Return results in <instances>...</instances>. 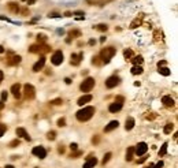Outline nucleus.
Wrapping results in <instances>:
<instances>
[{"instance_id": "1", "label": "nucleus", "mask_w": 178, "mask_h": 168, "mask_svg": "<svg viewBox=\"0 0 178 168\" xmlns=\"http://www.w3.org/2000/svg\"><path fill=\"white\" fill-rule=\"evenodd\" d=\"M95 111H96L95 107L88 105V107H84V108L79 109V111L75 113V116H77V119H78L79 122H88V120H89L92 116H93Z\"/></svg>"}, {"instance_id": "2", "label": "nucleus", "mask_w": 178, "mask_h": 168, "mask_svg": "<svg viewBox=\"0 0 178 168\" xmlns=\"http://www.w3.org/2000/svg\"><path fill=\"white\" fill-rule=\"evenodd\" d=\"M117 53V49L114 48V47H106V48L102 49V52H100V59H102V62L103 63H110L111 59L114 57V55Z\"/></svg>"}, {"instance_id": "3", "label": "nucleus", "mask_w": 178, "mask_h": 168, "mask_svg": "<svg viewBox=\"0 0 178 168\" xmlns=\"http://www.w3.org/2000/svg\"><path fill=\"white\" fill-rule=\"evenodd\" d=\"M95 84H96L95 78H92V77H88L86 79H84L82 84L79 85V89H81V92L88 93V92H91L92 89L95 88Z\"/></svg>"}, {"instance_id": "4", "label": "nucleus", "mask_w": 178, "mask_h": 168, "mask_svg": "<svg viewBox=\"0 0 178 168\" xmlns=\"http://www.w3.org/2000/svg\"><path fill=\"white\" fill-rule=\"evenodd\" d=\"M24 94L26 100H33L36 96V89L32 84H26L24 85Z\"/></svg>"}, {"instance_id": "5", "label": "nucleus", "mask_w": 178, "mask_h": 168, "mask_svg": "<svg viewBox=\"0 0 178 168\" xmlns=\"http://www.w3.org/2000/svg\"><path fill=\"white\" fill-rule=\"evenodd\" d=\"M119 82H121V78H119L118 75H111L106 79V88L112 89V88H115V86H118Z\"/></svg>"}, {"instance_id": "6", "label": "nucleus", "mask_w": 178, "mask_h": 168, "mask_svg": "<svg viewBox=\"0 0 178 168\" xmlns=\"http://www.w3.org/2000/svg\"><path fill=\"white\" fill-rule=\"evenodd\" d=\"M51 62L54 66H60L63 63V52L62 51H55L51 57Z\"/></svg>"}, {"instance_id": "7", "label": "nucleus", "mask_w": 178, "mask_h": 168, "mask_svg": "<svg viewBox=\"0 0 178 168\" xmlns=\"http://www.w3.org/2000/svg\"><path fill=\"white\" fill-rule=\"evenodd\" d=\"M147 150H148V145L145 142H139L134 148V155H137V156H144L147 153Z\"/></svg>"}, {"instance_id": "8", "label": "nucleus", "mask_w": 178, "mask_h": 168, "mask_svg": "<svg viewBox=\"0 0 178 168\" xmlns=\"http://www.w3.org/2000/svg\"><path fill=\"white\" fill-rule=\"evenodd\" d=\"M21 60H22V57H21L19 55H12V53H10V55L7 56L8 66H18V64L21 63Z\"/></svg>"}, {"instance_id": "9", "label": "nucleus", "mask_w": 178, "mask_h": 168, "mask_svg": "<svg viewBox=\"0 0 178 168\" xmlns=\"http://www.w3.org/2000/svg\"><path fill=\"white\" fill-rule=\"evenodd\" d=\"M32 153L39 159H45V156H47V150L44 149V146H34Z\"/></svg>"}, {"instance_id": "10", "label": "nucleus", "mask_w": 178, "mask_h": 168, "mask_svg": "<svg viewBox=\"0 0 178 168\" xmlns=\"http://www.w3.org/2000/svg\"><path fill=\"white\" fill-rule=\"evenodd\" d=\"M82 57H84V53L81 52V53H71V56H70V63H71V66H78L79 63H81V60H82Z\"/></svg>"}, {"instance_id": "11", "label": "nucleus", "mask_w": 178, "mask_h": 168, "mask_svg": "<svg viewBox=\"0 0 178 168\" xmlns=\"http://www.w3.org/2000/svg\"><path fill=\"white\" fill-rule=\"evenodd\" d=\"M44 64H45V56L43 55L39 60H37V62H36L34 64H33V71H34V72H39L40 70H43V68H44Z\"/></svg>"}, {"instance_id": "12", "label": "nucleus", "mask_w": 178, "mask_h": 168, "mask_svg": "<svg viewBox=\"0 0 178 168\" xmlns=\"http://www.w3.org/2000/svg\"><path fill=\"white\" fill-rule=\"evenodd\" d=\"M7 10L10 12H12V14H18L19 10H21V7L16 1H10V3H7Z\"/></svg>"}, {"instance_id": "13", "label": "nucleus", "mask_w": 178, "mask_h": 168, "mask_svg": "<svg viewBox=\"0 0 178 168\" xmlns=\"http://www.w3.org/2000/svg\"><path fill=\"white\" fill-rule=\"evenodd\" d=\"M11 93L16 100H19L21 99V84H14L12 85L11 86Z\"/></svg>"}, {"instance_id": "14", "label": "nucleus", "mask_w": 178, "mask_h": 168, "mask_svg": "<svg viewBox=\"0 0 178 168\" xmlns=\"http://www.w3.org/2000/svg\"><path fill=\"white\" fill-rule=\"evenodd\" d=\"M16 135H18V138H25L26 141L32 140V138H30V135L26 133V130H25L24 127H18V128H16Z\"/></svg>"}, {"instance_id": "15", "label": "nucleus", "mask_w": 178, "mask_h": 168, "mask_svg": "<svg viewBox=\"0 0 178 168\" xmlns=\"http://www.w3.org/2000/svg\"><path fill=\"white\" fill-rule=\"evenodd\" d=\"M162 103L164 104V107H169V108H171V107H174V99L171 96H163L162 97Z\"/></svg>"}, {"instance_id": "16", "label": "nucleus", "mask_w": 178, "mask_h": 168, "mask_svg": "<svg viewBox=\"0 0 178 168\" xmlns=\"http://www.w3.org/2000/svg\"><path fill=\"white\" fill-rule=\"evenodd\" d=\"M118 126H119V122H118V120H111L110 123H108L106 127H104V133L112 131V130H115V128H118Z\"/></svg>"}, {"instance_id": "17", "label": "nucleus", "mask_w": 178, "mask_h": 168, "mask_svg": "<svg viewBox=\"0 0 178 168\" xmlns=\"http://www.w3.org/2000/svg\"><path fill=\"white\" fill-rule=\"evenodd\" d=\"M92 94H84L82 97H79L78 99V101H77V104L78 105H81V107H84V105L86 104V103H89V101H92Z\"/></svg>"}, {"instance_id": "18", "label": "nucleus", "mask_w": 178, "mask_h": 168, "mask_svg": "<svg viewBox=\"0 0 178 168\" xmlns=\"http://www.w3.org/2000/svg\"><path fill=\"white\" fill-rule=\"evenodd\" d=\"M96 164H97V159L96 157H88V160L85 161L82 168H93Z\"/></svg>"}, {"instance_id": "19", "label": "nucleus", "mask_w": 178, "mask_h": 168, "mask_svg": "<svg viewBox=\"0 0 178 168\" xmlns=\"http://www.w3.org/2000/svg\"><path fill=\"white\" fill-rule=\"evenodd\" d=\"M122 109V104H119V103H112V104H110V107H108V111L111 112V113H117V112H119Z\"/></svg>"}, {"instance_id": "20", "label": "nucleus", "mask_w": 178, "mask_h": 168, "mask_svg": "<svg viewBox=\"0 0 178 168\" xmlns=\"http://www.w3.org/2000/svg\"><path fill=\"white\" fill-rule=\"evenodd\" d=\"M110 1H112V0H86L88 4H91V6H104V4L110 3Z\"/></svg>"}, {"instance_id": "21", "label": "nucleus", "mask_w": 178, "mask_h": 168, "mask_svg": "<svg viewBox=\"0 0 178 168\" xmlns=\"http://www.w3.org/2000/svg\"><path fill=\"white\" fill-rule=\"evenodd\" d=\"M134 124H136V122H134L133 118H127L126 122H125V128H126L127 131H130L132 128L134 127Z\"/></svg>"}, {"instance_id": "22", "label": "nucleus", "mask_w": 178, "mask_h": 168, "mask_svg": "<svg viewBox=\"0 0 178 168\" xmlns=\"http://www.w3.org/2000/svg\"><path fill=\"white\" fill-rule=\"evenodd\" d=\"M141 23H142V14L140 16H137L133 22L130 23V29H136V28H139V26H141Z\"/></svg>"}, {"instance_id": "23", "label": "nucleus", "mask_w": 178, "mask_h": 168, "mask_svg": "<svg viewBox=\"0 0 178 168\" xmlns=\"http://www.w3.org/2000/svg\"><path fill=\"white\" fill-rule=\"evenodd\" d=\"M133 156H134V146H130V148H127L126 152V161H132Z\"/></svg>"}, {"instance_id": "24", "label": "nucleus", "mask_w": 178, "mask_h": 168, "mask_svg": "<svg viewBox=\"0 0 178 168\" xmlns=\"http://www.w3.org/2000/svg\"><path fill=\"white\" fill-rule=\"evenodd\" d=\"M82 36V33H81V30H70L69 32V38H78V37Z\"/></svg>"}, {"instance_id": "25", "label": "nucleus", "mask_w": 178, "mask_h": 168, "mask_svg": "<svg viewBox=\"0 0 178 168\" xmlns=\"http://www.w3.org/2000/svg\"><path fill=\"white\" fill-rule=\"evenodd\" d=\"M132 63L134 64V66H141L142 62H144V59H142V56H134V57H132Z\"/></svg>"}, {"instance_id": "26", "label": "nucleus", "mask_w": 178, "mask_h": 168, "mask_svg": "<svg viewBox=\"0 0 178 168\" xmlns=\"http://www.w3.org/2000/svg\"><path fill=\"white\" fill-rule=\"evenodd\" d=\"M40 48H41V44H33L29 47V52L30 53H40Z\"/></svg>"}, {"instance_id": "27", "label": "nucleus", "mask_w": 178, "mask_h": 168, "mask_svg": "<svg viewBox=\"0 0 178 168\" xmlns=\"http://www.w3.org/2000/svg\"><path fill=\"white\" fill-rule=\"evenodd\" d=\"M142 67L141 66H133V68H132V74L133 75H140V74H142Z\"/></svg>"}, {"instance_id": "28", "label": "nucleus", "mask_w": 178, "mask_h": 168, "mask_svg": "<svg viewBox=\"0 0 178 168\" xmlns=\"http://www.w3.org/2000/svg\"><path fill=\"white\" fill-rule=\"evenodd\" d=\"M158 71H159V74H162V75H164V77H169L171 74V71L167 67H159Z\"/></svg>"}, {"instance_id": "29", "label": "nucleus", "mask_w": 178, "mask_h": 168, "mask_svg": "<svg viewBox=\"0 0 178 168\" xmlns=\"http://www.w3.org/2000/svg\"><path fill=\"white\" fill-rule=\"evenodd\" d=\"M167 142H164V144L162 145V148H160V150H159V157H163L164 155L167 153Z\"/></svg>"}, {"instance_id": "30", "label": "nucleus", "mask_w": 178, "mask_h": 168, "mask_svg": "<svg viewBox=\"0 0 178 168\" xmlns=\"http://www.w3.org/2000/svg\"><path fill=\"white\" fill-rule=\"evenodd\" d=\"M93 29L99 30V32H107V30H108V26L104 23H100V25H97V26H93Z\"/></svg>"}, {"instance_id": "31", "label": "nucleus", "mask_w": 178, "mask_h": 168, "mask_svg": "<svg viewBox=\"0 0 178 168\" xmlns=\"http://www.w3.org/2000/svg\"><path fill=\"white\" fill-rule=\"evenodd\" d=\"M123 56H125L126 60H130L132 57H133V51H132V49H125V51H123Z\"/></svg>"}, {"instance_id": "32", "label": "nucleus", "mask_w": 178, "mask_h": 168, "mask_svg": "<svg viewBox=\"0 0 178 168\" xmlns=\"http://www.w3.org/2000/svg\"><path fill=\"white\" fill-rule=\"evenodd\" d=\"M48 52H51V47L49 45H45V44H41V48H40V53H48Z\"/></svg>"}, {"instance_id": "33", "label": "nucleus", "mask_w": 178, "mask_h": 168, "mask_svg": "<svg viewBox=\"0 0 178 168\" xmlns=\"http://www.w3.org/2000/svg\"><path fill=\"white\" fill-rule=\"evenodd\" d=\"M92 63L95 64V66H102L103 62H102V59H100V56L97 55V56H93V57H92Z\"/></svg>"}, {"instance_id": "34", "label": "nucleus", "mask_w": 178, "mask_h": 168, "mask_svg": "<svg viewBox=\"0 0 178 168\" xmlns=\"http://www.w3.org/2000/svg\"><path fill=\"white\" fill-rule=\"evenodd\" d=\"M173 128H174V124H173V123H167L166 126H164V133H166V134H170V133L173 131Z\"/></svg>"}, {"instance_id": "35", "label": "nucleus", "mask_w": 178, "mask_h": 168, "mask_svg": "<svg viewBox=\"0 0 178 168\" xmlns=\"http://www.w3.org/2000/svg\"><path fill=\"white\" fill-rule=\"evenodd\" d=\"M19 144H21L19 138H16V140H12L11 142L8 144V146H10V148H16V146H19Z\"/></svg>"}, {"instance_id": "36", "label": "nucleus", "mask_w": 178, "mask_h": 168, "mask_svg": "<svg viewBox=\"0 0 178 168\" xmlns=\"http://www.w3.org/2000/svg\"><path fill=\"white\" fill-rule=\"evenodd\" d=\"M154 40L156 41V43L162 40V33H160V30H155V33H154Z\"/></svg>"}, {"instance_id": "37", "label": "nucleus", "mask_w": 178, "mask_h": 168, "mask_svg": "<svg viewBox=\"0 0 178 168\" xmlns=\"http://www.w3.org/2000/svg\"><path fill=\"white\" fill-rule=\"evenodd\" d=\"M37 41H39V44H43V43L47 41V36L45 34H39L37 36Z\"/></svg>"}, {"instance_id": "38", "label": "nucleus", "mask_w": 178, "mask_h": 168, "mask_svg": "<svg viewBox=\"0 0 178 168\" xmlns=\"http://www.w3.org/2000/svg\"><path fill=\"white\" fill-rule=\"evenodd\" d=\"M49 103H51V105H60V104H63V100L62 99H54Z\"/></svg>"}, {"instance_id": "39", "label": "nucleus", "mask_w": 178, "mask_h": 168, "mask_svg": "<svg viewBox=\"0 0 178 168\" xmlns=\"http://www.w3.org/2000/svg\"><path fill=\"white\" fill-rule=\"evenodd\" d=\"M47 138H48L49 141H54V140L56 138V133H55V131H48V133H47Z\"/></svg>"}, {"instance_id": "40", "label": "nucleus", "mask_w": 178, "mask_h": 168, "mask_svg": "<svg viewBox=\"0 0 178 168\" xmlns=\"http://www.w3.org/2000/svg\"><path fill=\"white\" fill-rule=\"evenodd\" d=\"M111 156H112V153H106V155H104V157H103V161H102V163H103V164H106V163H108V161H110V159H111Z\"/></svg>"}, {"instance_id": "41", "label": "nucleus", "mask_w": 178, "mask_h": 168, "mask_svg": "<svg viewBox=\"0 0 178 168\" xmlns=\"http://www.w3.org/2000/svg\"><path fill=\"white\" fill-rule=\"evenodd\" d=\"M81 155H82V152H81V150H75L74 153H71V155H70V159H78Z\"/></svg>"}, {"instance_id": "42", "label": "nucleus", "mask_w": 178, "mask_h": 168, "mask_svg": "<svg viewBox=\"0 0 178 168\" xmlns=\"http://www.w3.org/2000/svg\"><path fill=\"white\" fill-rule=\"evenodd\" d=\"M6 130H7V126H6V124H3V123H0V137L4 135Z\"/></svg>"}, {"instance_id": "43", "label": "nucleus", "mask_w": 178, "mask_h": 168, "mask_svg": "<svg viewBox=\"0 0 178 168\" xmlns=\"http://www.w3.org/2000/svg\"><path fill=\"white\" fill-rule=\"evenodd\" d=\"M58 126H59V127H64V126H66V119H64V118H60V119L58 120Z\"/></svg>"}, {"instance_id": "44", "label": "nucleus", "mask_w": 178, "mask_h": 168, "mask_svg": "<svg viewBox=\"0 0 178 168\" xmlns=\"http://www.w3.org/2000/svg\"><path fill=\"white\" fill-rule=\"evenodd\" d=\"M7 97H8L7 90H3V92H1V101H3V103H6V101H7Z\"/></svg>"}, {"instance_id": "45", "label": "nucleus", "mask_w": 178, "mask_h": 168, "mask_svg": "<svg viewBox=\"0 0 178 168\" xmlns=\"http://www.w3.org/2000/svg\"><path fill=\"white\" fill-rule=\"evenodd\" d=\"M19 12H21V14H22V15H25V16H26V15H29V10H28V8H26V7H25V8H21V10H19Z\"/></svg>"}, {"instance_id": "46", "label": "nucleus", "mask_w": 178, "mask_h": 168, "mask_svg": "<svg viewBox=\"0 0 178 168\" xmlns=\"http://www.w3.org/2000/svg\"><path fill=\"white\" fill-rule=\"evenodd\" d=\"M123 101H125V99L122 96H117V99H115V103H119V104H122Z\"/></svg>"}, {"instance_id": "47", "label": "nucleus", "mask_w": 178, "mask_h": 168, "mask_svg": "<svg viewBox=\"0 0 178 168\" xmlns=\"http://www.w3.org/2000/svg\"><path fill=\"white\" fill-rule=\"evenodd\" d=\"M155 118H156V115L152 113V112H151V115H145V119H148V120H152V119H155Z\"/></svg>"}, {"instance_id": "48", "label": "nucleus", "mask_w": 178, "mask_h": 168, "mask_svg": "<svg viewBox=\"0 0 178 168\" xmlns=\"http://www.w3.org/2000/svg\"><path fill=\"white\" fill-rule=\"evenodd\" d=\"M70 149H71V150H74V152H75V150L78 149V145L75 144V142H73V144L70 145Z\"/></svg>"}, {"instance_id": "49", "label": "nucleus", "mask_w": 178, "mask_h": 168, "mask_svg": "<svg viewBox=\"0 0 178 168\" xmlns=\"http://www.w3.org/2000/svg\"><path fill=\"white\" fill-rule=\"evenodd\" d=\"M99 141H100V138H99V135H96V137H93V138H92V142H93V144H99Z\"/></svg>"}, {"instance_id": "50", "label": "nucleus", "mask_w": 178, "mask_h": 168, "mask_svg": "<svg viewBox=\"0 0 178 168\" xmlns=\"http://www.w3.org/2000/svg\"><path fill=\"white\" fill-rule=\"evenodd\" d=\"M163 165H164V164H163V161L160 160V161H159V163H158V164H156V165H154V167H152V168H163Z\"/></svg>"}, {"instance_id": "51", "label": "nucleus", "mask_w": 178, "mask_h": 168, "mask_svg": "<svg viewBox=\"0 0 178 168\" xmlns=\"http://www.w3.org/2000/svg\"><path fill=\"white\" fill-rule=\"evenodd\" d=\"M48 16H49V18H56V16H59V14H58V12H49Z\"/></svg>"}, {"instance_id": "52", "label": "nucleus", "mask_w": 178, "mask_h": 168, "mask_svg": "<svg viewBox=\"0 0 178 168\" xmlns=\"http://www.w3.org/2000/svg\"><path fill=\"white\" fill-rule=\"evenodd\" d=\"M58 152L62 153V155L64 153V146H63V145H59V148H58Z\"/></svg>"}, {"instance_id": "53", "label": "nucleus", "mask_w": 178, "mask_h": 168, "mask_svg": "<svg viewBox=\"0 0 178 168\" xmlns=\"http://www.w3.org/2000/svg\"><path fill=\"white\" fill-rule=\"evenodd\" d=\"M163 66H166V60H162L158 63V67H163Z\"/></svg>"}, {"instance_id": "54", "label": "nucleus", "mask_w": 178, "mask_h": 168, "mask_svg": "<svg viewBox=\"0 0 178 168\" xmlns=\"http://www.w3.org/2000/svg\"><path fill=\"white\" fill-rule=\"evenodd\" d=\"M3 79H4V74H3V71L0 70V84L3 82Z\"/></svg>"}, {"instance_id": "55", "label": "nucleus", "mask_w": 178, "mask_h": 168, "mask_svg": "<svg viewBox=\"0 0 178 168\" xmlns=\"http://www.w3.org/2000/svg\"><path fill=\"white\" fill-rule=\"evenodd\" d=\"M73 15H85L82 11H75V12H73Z\"/></svg>"}, {"instance_id": "56", "label": "nucleus", "mask_w": 178, "mask_h": 168, "mask_svg": "<svg viewBox=\"0 0 178 168\" xmlns=\"http://www.w3.org/2000/svg\"><path fill=\"white\" fill-rule=\"evenodd\" d=\"M147 160V156H144V157H141V159H140L139 160V164H141V163H144V161Z\"/></svg>"}, {"instance_id": "57", "label": "nucleus", "mask_w": 178, "mask_h": 168, "mask_svg": "<svg viewBox=\"0 0 178 168\" xmlns=\"http://www.w3.org/2000/svg\"><path fill=\"white\" fill-rule=\"evenodd\" d=\"M73 15V12H70V11H66L64 12V16H71Z\"/></svg>"}, {"instance_id": "58", "label": "nucleus", "mask_w": 178, "mask_h": 168, "mask_svg": "<svg viewBox=\"0 0 178 168\" xmlns=\"http://www.w3.org/2000/svg\"><path fill=\"white\" fill-rule=\"evenodd\" d=\"M64 82H66L67 85H70L71 84V79H70V78H66V79H64Z\"/></svg>"}, {"instance_id": "59", "label": "nucleus", "mask_w": 178, "mask_h": 168, "mask_svg": "<svg viewBox=\"0 0 178 168\" xmlns=\"http://www.w3.org/2000/svg\"><path fill=\"white\" fill-rule=\"evenodd\" d=\"M4 108V103H3V101H1V100H0V111H1V109H3Z\"/></svg>"}, {"instance_id": "60", "label": "nucleus", "mask_w": 178, "mask_h": 168, "mask_svg": "<svg viewBox=\"0 0 178 168\" xmlns=\"http://www.w3.org/2000/svg\"><path fill=\"white\" fill-rule=\"evenodd\" d=\"M95 43H96L95 40H89V43H88V44H89V45H95Z\"/></svg>"}, {"instance_id": "61", "label": "nucleus", "mask_w": 178, "mask_h": 168, "mask_svg": "<svg viewBox=\"0 0 178 168\" xmlns=\"http://www.w3.org/2000/svg\"><path fill=\"white\" fill-rule=\"evenodd\" d=\"M4 168H15V167H14V165H11V164H8V165H6Z\"/></svg>"}, {"instance_id": "62", "label": "nucleus", "mask_w": 178, "mask_h": 168, "mask_svg": "<svg viewBox=\"0 0 178 168\" xmlns=\"http://www.w3.org/2000/svg\"><path fill=\"white\" fill-rule=\"evenodd\" d=\"M33 3H36V0H29L28 1V4H33Z\"/></svg>"}, {"instance_id": "63", "label": "nucleus", "mask_w": 178, "mask_h": 168, "mask_svg": "<svg viewBox=\"0 0 178 168\" xmlns=\"http://www.w3.org/2000/svg\"><path fill=\"white\" fill-rule=\"evenodd\" d=\"M3 52H4V48L1 47V45H0V53H3Z\"/></svg>"}, {"instance_id": "64", "label": "nucleus", "mask_w": 178, "mask_h": 168, "mask_svg": "<svg viewBox=\"0 0 178 168\" xmlns=\"http://www.w3.org/2000/svg\"><path fill=\"white\" fill-rule=\"evenodd\" d=\"M152 167H154V164H149V165H147L145 168H152Z\"/></svg>"}]
</instances>
